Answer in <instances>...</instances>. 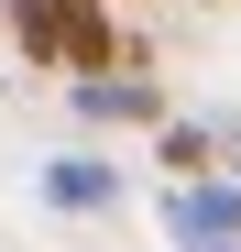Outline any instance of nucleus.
<instances>
[{"instance_id": "obj_5", "label": "nucleus", "mask_w": 241, "mask_h": 252, "mask_svg": "<svg viewBox=\"0 0 241 252\" xmlns=\"http://www.w3.org/2000/svg\"><path fill=\"white\" fill-rule=\"evenodd\" d=\"M153 164H165V176H209V164H219V143H209V121H153Z\"/></svg>"}, {"instance_id": "obj_6", "label": "nucleus", "mask_w": 241, "mask_h": 252, "mask_svg": "<svg viewBox=\"0 0 241 252\" xmlns=\"http://www.w3.org/2000/svg\"><path fill=\"white\" fill-rule=\"evenodd\" d=\"M209 143H219V176H241V110H209Z\"/></svg>"}, {"instance_id": "obj_3", "label": "nucleus", "mask_w": 241, "mask_h": 252, "mask_svg": "<svg viewBox=\"0 0 241 252\" xmlns=\"http://www.w3.org/2000/svg\"><path fill=\"white\" fill-rule=\"evenodd\" d=\"M55 55H66V77H99V66H132V33L110 0H55Z\"/></svg>"}, {"instance_id": "obj_1", "label": "nucleus", "mask_w": 241, "mask_h": 252, "mask_svg": "<svg viewBox=\"0 0 241 252\" xmlns=\"http://www.w3.org/2000/svg\"><path fill=\"white\" fill-rule=\"evenodd\" d=\"M165 230H176V252L186 241H241V176H176L165 187Z\"/></svg>"}, {"instance_id": "obj_4", "label": "nucleus", "mask_w": 241, "mask_h": 252, "mask_svg": "<svg viewBox=\"0 0 241 252\" xmlns=\"http://www.w3.org/2000/svg\"><path fill=\"white\" fill-rule=\"evenodd\" d=\"M44 197L66 208V220H99V208H120V176H110L99 154H55L44 164Z\"/></svg>"}, {"instance_id": "obj_2", "label": "nucleus", "mask_w": 241, "mask_h": 252, "mask_svg": "<svg viewBox=\"0 0 241 252\" xmlns=\"http://www.w3.org/2000/svg\"><path fill=\"white\" fill-rule=\"evenodd\" d=\"M176 99L153 88V77H132V66H99V77H77V121H99V132H153Z\"/></svg>"}, {"instance_id": "obj_7", "label": "nucleus", "mask_w": 241, "mask_h": 252, "mask_svg": "<svg viewBox=\"0 0 241 252\" xmlns=\"http://www.w3.org/2000/svg\"><path fill=\"white\" fill-rule=\"evenodd\" d=\"M186 252H241V241H186Z\"/></svg>"}]
</instances>
